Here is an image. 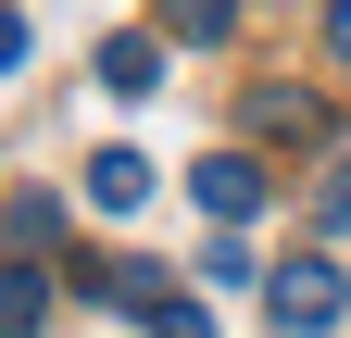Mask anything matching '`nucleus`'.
<instances>
[{
	"label": "nucleus",
	"instance_id": "423d86ee",
	"mask_svg": "<svg viewBox=\"0 0 351 338\" xmlns=\"http://www.w3.org/2000/svg\"><path fill=\"white\" fill-rule=\"evenodd\" d=\"M226 25H239V0H163V38H189V51H213Z\"/></svg>",
	"mask_w": 351,
	"mask_h": 338
},
{
	"label": "nucleus",
	"instance_id": "1a4fd4ad",
	"mask_svg": "<svg viewBox=\"0 0 351 338\" xmlns=\"http://www.w3.org/2000/svg\"><path fill=\"white\" fill-rule=\"evenodd\" d=\"M151 338H213V313H201V301H189V288H176V301H163V313H151Z\"/></svg>",
	"mask_w": 351,
	"mask_h": 338
},
{
	"label": "nucleus",
	"instance_id": "39448f33",
	"mask_svg": "<svg viewBox=\"0 0 351 338\" xmlns=\"http://www.w3.org/2000/svg\"><path fill=\"white\" fill-rule=\"evenodd\" d=\"M251 125H263V138H289V151H314V138H326V113L301 101V88H263V101H251Z\"/></svg>",
	"mask_w": 351,
	"mask_h": 338
},
{
	"label": "nucleus",
	"instance_id": "0eeeda50",
	"mask_svg": "<svg viewBox=\"0 0 351 338\" xmlns=\"http://www.w3.org/2000/svg\"><path fill=\"white\" fill-rule=\"evenodd\" d=\"M0 326H13V338H38V326H51V276H38V263H13V288H0Z\"/></svg>",
	"mask_w": 351,
	"mask_h": 338
},
{
	"label": "nucleus",
	"instance_id": "6e6552de",
	"mask_svg": "<svg viewBox=\"0 0 351 338\" xmlns=\"http://www.w3.org/2000/svg\"><path fill=\"white\" fill-rule=\"evenodd\" d=\"M51 226H63V200H51V188H13V250H38Z\"/></svg>",
	"mask_w": 351,
	"mask_h": 338
},
{
	"label": "nucleus",
	"instance_id": "9b49d317",
	"mask_svg": "<svg viewBox=\"0 0 351 338\" xmlns=\"http://www.w3.org/2000/svg\"><path fill=\"white\" fill-rule=\"evenodd\" d=\"M326 51H339V63H351V0H326Z\"/></svg>",
	"mask_w": 351,
	"mask_h": 338
},
{
	"label": "nucleus",
	"instance_id": "f257e3e1",
	"mask_svg": "<svg viewBox=\"0 0 351 338\" xmlns=\"http://www.w3.org/2000/svg\"><path fill=\"white\" fill-rule=\"evenodd\" d=\"M263 313H276V338H326V326L351 313V276L326 263V250H301V263L263 276Z\"/></svg>",
	"mask_w": 351,
	"mask_h": 338
},
{
	"label": "nucleus",
	"instance_id": "f03ea898",
	"mask_svg": "<svg viewBox=\"0 0 351 338\" xmlns=\"http://www.w3.org/2000/svg\"><path fill=\"white\" fill-rule=\"evenodd\" d=\"M189 188H201V213H213V226H251V213H263V163H251V151L189 163Z\"/></svg>",
	"mask_w": 351,
	"mask_h": 338
},
{
	"label": "nucleus",
	"instance_id": "7ed1b4c3",
	"mask_svg": "<svg viewBox=\"0 0 351 338\" xmlns=\"http://www.w3.org/2000/svg\"><path fill=\"white\" fill-rule=\"evenodd\" d=\"M101 88L113 101H151L163 88V38H101Z\"/></svg>",
	"mask_w": 351,
	"mask_h": 338
},
{
	"label": "nucleus",
	"instance_id": "20e7f679",
	"mask_svg": "<svg viewBox=\"0 0 351 338\" xmlns=\"http://www.w3.org/2000/svg\"><path fill=\"white\" fill-rule=\"evenodd\" d=\"M88 200H101V213H138V200H151V163L138 151H88Z\"/></svg>",
	"mask_w": 351,
	"mask_h": 338
},
{
	"label": "nucleus",
	"instance_id": "9d476101",
	"mask_svg": "<svg viewBox=\"0 0 351 338\" xmlns=\"http://www.w3.org/2000/svg\"><path fill=\"white\" fill-rule=\"evenodd\" d=\"M314 213H326V226H351V151L326 163V188H314Z\"/></svg>",
	"mask_w": 351,
	"mask_h": 338
}]
</instances>
